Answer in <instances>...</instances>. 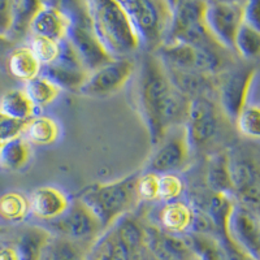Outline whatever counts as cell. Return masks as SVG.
Wrapping results in <instances>:
<instances>
[{
	"label": "cell",
	"instance_id": "obj_10",
	"mask_svg": "<svg viewBox=\"0 0 260 260\" xmlns=\"http://www.w3.org/2000/svg\"><path fill=\"white\" fill-rule=\"evenodd\" d=\"M217 125L219 118L216 107L208 98L198 96L190 99L185 125L190 146L207 143L217 132Z\"/></svg>",
	"mask_w": 260,
	"mask_h": 260
},
{
	"label": "cell",
	"instance_id": "obj_3",
	"mask_svg": "<svg viewBox=\"0 0 260 260\" xmlns=\"http://www.w3.org/2000/svg\"><path fill=\"white\" fill-rule=\"evenodd\" d=\"M138 175L90 189L78 201L98 220L102 229L115 224L137 203L136 183Z\"/></svg>",
	"mask_w": 260,
	"mask_h": 260
},
{
	"label": "cell",
	"instance_id": "obj_42",
	"mask_svg": "<svg viewBox=\"0 0 260 260\" xmlns=\"http://www.w3.org/2000/svg\"><path fill=\"white\" fill-rule=\"evenodd\" d=\"M2 146H3V143H0V150H2Z\"/></svg>",
	"mask_w": 260,
	"mask_h": 260
},
{
	"label": "cell",
	"instance_id": "obj_31",
	"mask_svg": "<svg viewBox=\"0 0 260 260\" xmlns=\"http://www.w3.org/2000/svg\"><path fill=\"white\" fill-rule=\"evenodd\" d=\"M116 226L113 228L122 243L130 250L132 254L139 250L145 241V231L139 226L134 220L130 217L122 216L115 222Z\"/></svg>",
	"mask_w": 260,
	"mask_h": 260
},
{
	"label": "cell",
	"instance_id": "obj_16",
	"mask_svg": "<svg viewBox=\"0 0 260 260\" xmlns=\"http://www.w3.org/2000/svg\"><path fill=\"white\" fill-rule=\"evenodd\" d=\"M30 212L45 221H55L68 210V197L52 186L37 187L29 197Z\"/></svg>",
	"mask_w": 260,
	"mask_h": 260
},
{
	"label": "cell",
	"instance_id": "obj_7",
	"mask_svg": "<svg viewBox=\"0 0 260 260\" xmlns=\"http://www.w3.org/2000/svg\"><path fill=\"white\" fill-rule=\"evenodd\" d=\"M243 4L240 2H204L203 24L219 47L234 51V39L242 25Z\"/></svg>",
	"mask_w": 260,
	"mask_h": 260
},
{
	"label": "cell",
	"instance_id": "obj_15",
	"mask_svg": "<svg viewBox=\"0 0 260 260\" xmlns=\"http://www.w3.org/2000/svg\"><path fill=\"white\" fill-rule=\"evenodd\" d=\"M155 260H192L191 252L182 236L160 232L157 229H146L143 241Z\"/></svg>",
	"mask_w": 260,
	"mask_h": 260
},
{
	"label": "cell",
	"instance_id": "obj_21",
	"mask_svg": "<svg viewBox=\"0 0 260 260\" xmlns=\"http://www.w3.org/2000/svg\"><path fill=\"white\" fill-rule=\"evenodd\" d=\"M8 68L12 76L25 82L41 76L42 64L29 47H18L12 51L8 60Z\"/></svg>",
	"mask_w": 260,
	"mask_h": 260
},
{
	"label": "cell",
	"instance_id": "obj_6",
	"mask_svg": "<svg viewBox=\"0 0 260 260\" xmlns=\"http://www.w3.org/2000/svg\"><path fill=\"white\" fill-rule=\"evenodd\" d=\"M157 50V60L166 71L192 72L203 76L215 74L221 67L220 56L213 48H199L182 43H162Z\"/></svg>",
	"mask_w": 260,
	"mask_h": 260
},
{
	"label": "cell",
	"instance_id": "obj_29",
	"mask_svg": "<svg viewBox=\"0 0 260 260\" xmlns=\"http://www.w3.org/2000/svg\"><path fill=\"white\" fill-rule=\"evenodd\" d=\"M24 91L26 92L34 107H46L56 101L61 90L57 86L53 85L47 78L38 76L34 80L25 82Z\"/></svg>",
	"mask_w": 260,
	"mask_h": 260
},
{
	"label": "cell",
	"instance_id": "obj_43",
	"mask_svg": "<svg viewBox=\"0 0 260 260\" xmlns=\"http://www.w3.org/2000/svg\"><path fill=\"white\" fill-rule=\"evenodd\" d=\"M194 260H198V259H194Z\"/></svg>",
	"mask_w": 260,
	"mask_h": 260
},
{
	"label": "cell",
	"instance_id": "obj_28",
	"mask_svg": "<svg viewBox=\"0 0 260 260\" xmlns=\"http://www.w3.org/2000/svg\"><path fill=\"white\" fill-rule=\"evenodd\" d=\"M207 185L215 194L231 195L233 192L229 175V157L219 155L211 160L207 169Z\"/></svg>",
	"mask_w": 260,
	"mask_h": 260
},
{
	"label": "cell",
	"instance_id": "obj_34",
	"mask_svg": "<svg viewBox=\"0 0 260 260\" xmlns=\"http://www.w3.org/2000/svg\"><path fill=\"white\" fill-rule=\"evenodd\" d=\"M29 48L37 57L42 67L55 62L60 52V42L42 37L30 36Z\"/></svg>",
	"mask_w": 260,
	"mask_h": 260
},
{
	"label": "cell",
	"instance_id": "obj_14",
	"mask_svg": "<svg viewBox=\"0 0 260 260\" xmlns=\"http://www.w3.org/2000/svg\"><path fill=\"white\" fill-rule=\"evenodd\" d=\"M69 26L71 20L60 7L50 3H41L30 24L29 34L61 42L67 38Z\"/></svg>",
	"mask_w": 260,
	"mask_h": 260
},
{
	"label": "cell",
	"instance_id": "obj_30",
	"mask_svg": "<svg viewBox=\"0 0 260 260\" xmlns=\"http://www.w3.org/2000/svg\"><path fill=\"white\" fill-rule=\"evenodd\" d=\"M234 51L246 60H252L257 57L260 52L259 30L252 29L251 26L242 22L234 39Z\"/></svg>",
	"mask_w": 260,
	"mask_h": 260
},
{
	"label": "cell",
	"instance_id": "obj_26",
	"mask_svg": "<svg viewBox=\"0 0 260 260\" xmlns=\"http://www.w3.org/2000/svg\"><path fill=\"white\" fill-rule=\"evenodd\" d=\"M30 213L29 198L17 191L0 195V219L11 224L24 221Z\"/></svg>",
	"mask_w": 260,
	"mask_h": 260
},
{
	"label": "cell",
	"instance_id": "obj_1",
	"mask_svg": "<svg viewBox=\"0 0 260 260\" xmlns=\"http://www.w3.org/2000/svg\"><path fill=\"white\" fill-rule=\"evenodd\" d=\"M138 102L154 145L161 142L169 127L186 120L189 99L172 86L161 62L151 55L142 62Z\"/></svg>",
	"mask_w": 260,
	"mask_h": 260
},
{
	"label": "cell",
	"instance_id": "obj_19",
	"mask_svg": "<svg viewBox=\"0 0 260 260\" xmlns=\"http://www.w3.org/2000/svg\"><path fill=\"white\" fill-rule=\"evenodd\" d=\"M21 136L29 145L50 146L59 139L60 126L52 117L34 116L26 121Z\"/></svg>",
	"mask_w": 260,
	"mask_h": 260
},
{
	"label": "cell",
	"instance_id": "obj_23",
	"mask_svg": "<svg viewBox=\"0 0 260 260\" xmlns=\"http://www.w3.org/2000/svg\"><path fill=\"white\" fill-rule=\"evenodd\" d=\"M36 110L24 89L11 90L0 99V111L18 121H29L36 115Z\"/></svg>",
	"mask_w": 260,
	"mask_h": 260
},
{
	"label": "cell",
	"instance_id": "obj_38",
	"mask_svg": "<svg viewBox=\"0 0 260 260\" xmlns=\"http://www.w3.org/2000/svg\"><path fill=\"white\" fill-rule=\"evenodd\" d=\"M242 22L260 31V2L251 0L243 4Z\"/></svg>",
	"mask_w": 260,
	"mask_h": 260
},
{
	"label": "cell",
	"instance_id": "obj_33",
	"mask_svg": "<svg viewBox=\"0 0 260 260\" xmlns=\"http://www.w3.org/2000/svg\"><path fill=\"white\" fill-rule=\"evenodd\" d=\"M233 201H232L231 195L226 194H215L213 192L212 197L208 199L207 210L206 212L212 220L213 225H215L216 231L224 232L225 226H226L228 217L231 215V211L233 208Z\"/></svg>",
	"mask_w": 260,
	"mask_h": 260
},
{
	"label": "cell",
	"instance_id": "obj_24",
	"mask_svg": "<svg viewBox=\"0 0 260 260\" xmlns=\"http://www.w3.org/2000/svg\"><path fill=\"white\" fill-rule=\"evenodd\" d=\"M31 156L30 145L22 136L3 143L0 150V166L8 171H20L29 162Z\"/></svg>",
	"mask_w": 260,
	"mask_h": 260
},
{
	"label": "cell",
	"instance_id": "obj_27",
	"mask_svg": "<svg viewBox=\"0 0 260 260\" xmlns=\"http://www.w3.org/2000/svg\"><path fill=\"white\" fill-rule=\"evenodd\" d=\"M229 175L232 189L236 194L257 186V171L251 161L246 159H229Z\"/></svg>",
	"mask_w": 260,
	"mask_h": 260
},
{
	"label": "cell",
	"instance_id": "obj_20",
	"mask_svg": "<svg viewBox=\"0 0 260 260\" xmlns=\"http://www.w3.org/2000/svg\"><path fill=\"white\" fill-rule=\"evenodd\" d=\"M50 232L39 226H30L21 233L15 247L17 260H39L46 246L50 243Z\"/></svg>",
	"mask_w": 260,
	"mask_h": 260
},
{
	"label": "cell",
	"instance_id": "obj_17",
	"mask_svg": "<svg viewBox=\"0 0 260 260\" xmlns=\"http://www.w3.org/2000/svg\"><path fill=\"white\" fill-rule=\"evenodd\" d=\"M171 9V24L162 43L175 41L186 30L203 22L204 2H175L169 3Z\"/></svg>",
	"mask_w": 260,
	"mask_h": 260
},
{
	"label": "cell",
	"instance_id": "obj_25",
	"mask_svg": "<svg viewBox=\"0 0 260 260\" xmlns=\"http://www.w3.org/2000/svg\"><path fill=\"white\" fill-rule=\"evenodd\" d=\"M87 72L76 71V69H69L65 67H60L56 64H50L42 67L41 76L47 78L48 81L57 86L60 90H76L78 91L82 83L85 82L87 77Z\"/></svg>",
	"mask_w": 260,
	"mask_h": 260
},
{
	"label": "cell",
	"instance_id": "obj_32",
	"mask_svg": "<svg viewBox=\"0 0 260 260\" xmlns=\"http://www.w3.org/2000/svg\"><path fill=\"white\" fill-rule=\"evenodd\" d=\"M237 127L242 136L250 139H259L260 110L259 102H247L236 118Z\"/></svg>",
	"mask_w": 260,
	"mask_h": 260
},
{
	"label": "cell",
	"instance_id": "obj_41",
	"mask_svg": "<svg viewBox=\"0 0 260 260\" xmlns=\"http://www.w3.org/2000/svg\"><path fill=\"white\" fill-rule=\"evenodd\" d=\"M2 233H3V228L0 226V234H2Z\"/></svg>",
	"mask_w": 260,
	"mask_h": 260
},
{
	"label": "cell",
	"instance_id": "obj_2",
	"mask_svg": "<svg viewBox=\"0 0 260 260\" xmlns=\"http://www.w3.org/2000/svg\"><path fill=\"white\" fill-rule=\"evenodd\" d=\"M83 4L95 38L111 59H127L141 47L120 2L91 0Z\"/></svg>",
	"mask_w": 260,
	"mask_h": 260
},
{
	"label": "cell",
	"instance_id": "obj_22",
	"mask_svg": "<svg viewBox=\"0 0 260 260\" xmlns=\"http://www.w3.org/2000/svg\"><path fill=\"white\" fill-rule=\"evenodd\" d=\"M41 2L34 0H18L12 2V25L7 41L22 39L30 30L32 17L38 11Z\"/></svg>",
	"mask_w": 260,
	"mask_h": 260
},
{
	"label": "cell",
	"instance_id": "obj_8",
	"mask_svg": "<svg viewBox=\"0 0 260 260\" xmlns=\"http://www.w3.org/2000/svg\"><path fill=\"white\" fill-rule=\"evenodd\" d=\"M134 73V64L129 59L112 60L87 74L78 92L83 96L106 98L122 89Z\"/></svg>",
	"mask_w": 260,
	"mask_h": 260
},
{
	"label": "cell",
	"instance_id": "obj_9",
	"mask_svg": "<svg viewBox=\"0 0 260 260\" xmlns=\"http://www.w3.org/2000/svg\"><path fill=\"white\" fill-rule=\"evenodd\" d=\"M225 237L250 259H259V220L255 211L234 203L225 226Z\"/></svg>",
	"mask_w": 260,
	"mask_h": 260
},
{
	"label": "cell",
	"instance_id": "obj_18",
	"mask_svg": "<svg viewBox=\"0 0 260 260\" xmlns=\"http://www.w3.org/2000/svg\"><path fill=\"white\" fill-rule=\"evenodd\" d=\"M159 221L164 232L171 234H185L190 231L192 221V208L183 202L166 203L160 210Z\"/></svg>",
	"mask_w": 260,
	"mask_h": 260
},
{
	"label": "cell",
	"instance_id": "obj_40",
	"mask_svg": "<svg viewBox=\"0 0 260 260\" xmlns=\"http://www.w3.org/2000/svg\"><path fill=\"white\" fill-rule=\"evenodd\" d=\"M0 260H17L13 246H7L0 242Z\"/></svg>",
	"mask_w": 260,
	"mask_h": 260
},
{
	"label": "cell",
	"instance_id": "obj_37",
	"mask_svg": "<svg viewBox=\"0 0 260 260\" xmlns=\"http://www.w3.org/2000/svg\"><path fill=\"white\" fill-rule=\"evenodd\" d=\"M25 124V121H18L0 111V143H6L21 136Z\"/></svg>",
	"mask_w": 260,
	"mask_h": 260
},
{
	"label": "cell",
	"instance_id": "obj_36",
	"mask_svg": "<svg viewBox=\"0 0 260 260\" xmlns=\"http://www.w3.org/2000/svg\"><path fill=\"white\" fill-rule=\"evenodd\" d=\"M137 198L142 201L151 202L159 199V175L155 173H145L138 176L136 183Z\"/></svg>",
	"mask_w": 260,
	"mask_h": 260
},
{
	"label": "cell",
	"instance_id": "obj_4",
	"mask_svg": "<svg viewBox=\"0 0 260 260\" xmlns=\"http://www.w3.org/2000/svg\"><path fill=\"white\" fill-rule=\"evenodd\" d=\"M138 38L139 46L156 50L162 45L171 24L168 2L125 0L120 2Z\"/></svg>",
	"mask_w": 260,
	"mask_h": 260
},
{
	"label": "cell",
	"instance_id": "obj_35",
	"mask_svg": "<svg viewBox=\"0 0 260 260\" xmlns=\"http://www.w3.org/2000/svg\"><path fill=\"white\" fill-rule=\"evenodd\" d=\"M185 190L182 178L176 173H166L159 176V199L166 203L176 202Z\"/></svg>",
	"mask_w": 260,
	"mask_h": 260
},
{
	"label": "cell",
	"instance_id": "obj_13",
	"mask_svg": "<svg viewBox=\"0 0 260 260\" xmlns=\"http://www.w3.org/2000/svg\"><path fill=\"white\" fill-rule=\"evenodd\" d=\"M52 226L68 240H86L102 229L94 215L78 199L69 204L59 219L52 221Z\"/></svg>",
	"mask_w": 260,
	"mask_h": 260
},
{
	"label": "cell",
	"instance_id": "obj_5",
	"mask_svg": "<svg viewBox=\"0 0 260 260\" xmlns=\"http://www.w3.org/2000/svg\"><path fill=\"white\" fill-rule=\"evenodd\" d=\"M72 7L73 8H68L67 11L60 8L71 20V26L65 39L69 42L85 71L91 73L95 69L112 61V59L95 38L85 4H73Z\"/></svg>",
	"mask_w": 260,
	"mask_h": 260
},
{
	"label": "cell",
	"instance_id": "obj_11",
	"mask_svg": "<svg viewBox=\"0 0 260 260\" xmlns=\"http://www.w3.org/2000/svg\"><path fill=\"white\" fill-rule=\"evenodd\" d=\"M189 148L186 130L185 126H182L175 136L169 137L152 155L148 162V172L160 176L180 171L186 164Z\"/></svg>",
	"mask_w": 260,
	"mask_h": 260
},
{
	"label": "cell",
	"instance_id": "obj_12",
	"mask_svg": "<svg viewBox=\"0 0 260 260\" xmlns=\"http://www.w3.org/2000/svg\"><path fill=\"white\" fill-rule=\"evenodd\" d=\"M257 73L255 69L242 68L233 73L224 81L220 90V102L222 110L231 120L236 121L237 116L247 102L248 94L251 90Z\"/></svg>",
	"mask_w": 260,
	"mask_h": 260
},
{
	"label": "cell",
	"instance_id": "obj_39",
	"mask_svg": "<svg viewBox=\"0 0 260 260\" xmlns=\"http://www.w3.org/2000/svg\"><path fill=\"white\" fill-rule=\"evenodd\" d=\"M12 25V2L0 0V39L8 38Z\"/></svg>",
	"mask_w": 260,
	"mask_h": 260
}]
</instances>
